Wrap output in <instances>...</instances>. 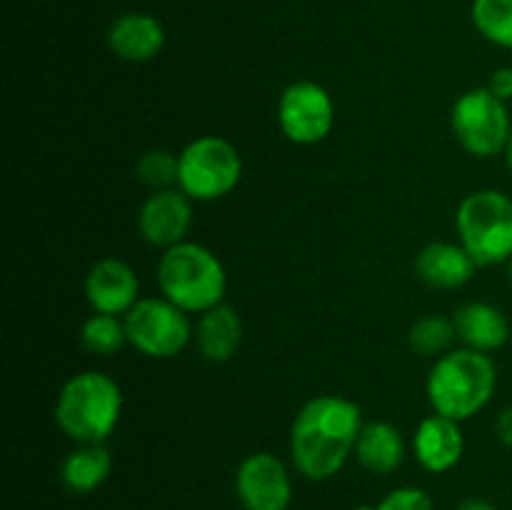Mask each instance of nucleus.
Segmentation results:
<instances>
[{
	"instance_id": "f257e3e1",
	"label": "nucleus",
	"mask_w": 512,
	"mask_h": 510,
	"mask_svg": "<svg viewBox=\"0 0 512 510\" xmlns=\"http://www.w3.org/2000/svg\"><path fill=\"white\" fill-rule=\"evenodd\" d=\"M363 430L358 403L343 395H315L290 428V455L308 480H328L343 470Z\"/></svg>"
},
{
	"instance_id": "f03ea898",
	"label": "nucleus",
	"mask_w": 512,
	"mask_h": 510,
	"mask_svg": "<svg viewBox=\"0 0 512 510\" xmlns=\"http://www.w3.org/2000/svg\"><path fill=\"white\" fill-rule=\"evenodd\" d=\"M498 388V368L488 353L470 348L448 350L435 360L428 375V400L445 418L465 423L493 400Z\"/></svg>"
},
{
	"instance_id": "7ed1b4c3",
	"label": "nucleus",
	"mask_w": 512,
	"mask_h": 510,
	"mask_svg": "<svg viewBox=\"0 0 512 510\" xmlns=\"http://www.w3.org/2000/svg\"><path fill=\"white\" fill-rule=\"evenodd\" d=\"M123 415V390L100 370L68 378L55 400V423L75 443H105Z\"/></svg>"
},
{
	"instance_id": "20e7f679",
	"label": "nucleus",
	"mask_w": 512,
	"mask_h": 510,
	"mask_svg": "<svg viewBox=\"0 0 512 510\" xmlns=\"http://www.w3.org/2000/svg\"><path fill=\"white\" fill-rule=\"evenodd\" d=\"M158 285L163 298L185 313L200 315L225 303L228 275L213 250L193 240H183L160 255Z\"/></svg>"
},
{
	"instance_id": "39448f33",
	"label": "nucleus",
	"mask_w": 512,
	"mask_h": 510,
	"mask_svg": "<svg viewBox=\"0 0 512 510\" xmlns=\"http://www.w3.org/2000/svg\"><path fill=\"white\" fill-rule=\"evenodd\" d=\"M460 245L480 268L510 263L512 258V198L500 190H475L465 195L455 213Z\"/></svg>"
},
{
	"instance_id": "423d86ee",
	"label": "nucleus",
	"mask_w": 512,
	"mask_h": 510,
	"mask_svg": "<svg viewBox=\"0 0 512 510\" xmlns=\"http://www.w3.org/2000/svg\"><path fill=\"white\" fill-rule=\"evenodd\" d=\"M243 158L230 140L200 135L180 150L178 188L198 203H213L238 188Z\"/></svg>"
},
{
	"instance_id": "0eeeda50",
	"label": "nucleus",
	"mask_w": 512,
	"mask_h": 510,
	"mask_svg": "<svg viewBox=\"0 0 512 510\" xmlns=\"http://www.w3.org/2000/svg\"><path fill=\"white\" fill-rule=\"evenodd\" d=\"M450 128L465 153L475 158H495L503 153L512 133L508 103L488 88L468 90L455 100Z\"/></svg>"
},
{
	"instance_id": "6e6552de",
	"label": "nucleus",
	"mask_w": 512,
	"mask_h": 510,
	"mask_svg": "<svg viewBox=\"0 0 512 510\" xmlns=\"http://www.w3.org/2000/svg\"><path fill=\"white\" fill-rule=\"evenodd\" d=\"M128 343L148 358H175L193 340L188 313L168 298H140L123 315Z\"/></svg>"
},
{
	"instance_id": "1a4fd4ad",
	"label": "nucleus",
	"mask_w": 512,
	"mask_h": 510,
	"mask_svg": "<svg viewBox=\"0 0 512 510\" xmlns=\"http://www.w3.org/2000/svg\"><path fill=\"white\" fill-rule=\"evenodd\" d=\"M278 125L295 145H318L335 125V103L328 90L313 80H298L283 90Z\"/></svg>"
},
{
	"instance_id": "9d476101",
	"label": "nucleus",
	"mask_w": 512,
	"mask_h": 510,
	"mask_svg": "<svg viewBox=\"0 0 512 510\" xmlns=\"http://www.w3.org/2000/svg\"><path fill=\"white\" fill-rule=\"evenodd\" d=\"M235 493L245 510H288L293 480L275 453L260 450L248 455L235 473Z\"/></svg>"
},
{
	"instance_id": "9b49d317",
	"label": "nucleus",
	"mask_w": 512,
	"mask_h": 510,
	"mask_svg": "<svg viewBox=\"0 0 512 510\" xmlns=\"http://www.w3.org/2000/svg\"><path fill=\"white\" fill-rule=\"evenodd\" d=\"M193 225V200L180 188L153 190L138 210V228L145 243L155 248H173L183 243Z\"/></svg>"
},
{
	"instance_id": "f8f14e48",
	"label": "nucleus",
	"mask_w": 512,
	"mask_h": 510,
	"mask_svg": "<svg viewBox=\"0 0 512 510\" xmlns=\"http://www.w3.org/2000/svg\"><path fill=\"white\" fill-rule=\"evenodd\" d=\"M85 298L93 313L123 318L140 300V283L135 270L120 258H100L85 278Z\"/></svg>"
},
{
	"instance_id": "ddd939ff",
	"label": "nucleus",
	"mask_w": 512,
	"mask_h": 510,
	"mask_svg": "<svg viewBox=\"0 0 512 510\" xmlns=\"http://www.w3.org/2000/svg\"><path fill=\"white\" fill-rule=\"evenodd\" d=\"M465 438L460 423L445 415H428L420 420L413 435V455L428 473H448L460 463Z\"/></svg>"
},
{
	"instance_id": "4468645a",
	"label": "nucleus",
	"mask_w": 512,
	"mask_h": 510,
	"mask_svg": "<svg viewBox=\"0 0 512 510\" xmlns=\"http://www.w3.org/2000/svg\"><path fill=\"white\" fill-rule=\"evenodd\" d=\"M480 265L475 263L473 255L460 243H430L415 258V275L430 288L455 290L463 288L473 280L475 270Z\"/></svg>"
},
{
	"instance_id": "2eb2a0df",
	"label": "nucleus",
	"mask_w": 512,
	"mask_h": 510,
	"mask_svg": "<svg viewBox=\"0 0 512 510\" xmlns=\"http://www.w3.org/2000/svg\"><path fill=\"white\" fill-rule=\"evenodd\" d=\"M165 45V28L155 15L125 13L108 30V48L128 63H148Z\"/></svg>"
},
{
	"instance_id": "dca6fc26",
	"label": "nucleus",
	"mask_w": 512,
	"mask_h": 510,
	"mask_svg": "<svg viewBox=\"0 0 512 510\" xmlns=\"http://www.w3.org/2000/svg\"><path fill=\"white\" fill-rule=\"evenodd\" d=\"M193 340L205 360L228 363L243 343V320H240L238 310L228 303H220L200 313L193 328Z\"/></svg>"
},
{
	"instance_id": "f3484780",
	"label": "nucleus",
	"mask_w": 512,
	"mask_h": 510,
	"mask_svg": "<svg viewBox=\"0 0 512 510\" xmlns=\"http://www.w3.org/2000/svg\"><path fill=\"white\" fill-rule=\"evenodd\" d=\"M455 333L463 348L480 350V353H493L503 348L510 338V323L503 310L493 303H465L453 315Z\"/></svg>"
},
{
	"instance_id": "a211bd4d",
	"label": "nucleus",
	"mask_w": 512,
	"mask_h": 510,
	"mask_svg": "<svg viewBox=\"0 0 512 510\" xmlns=\"http://www.w3.org/2000/svg\"><path fill=\"white\" fill-rule=\"evenodd\" d=\"M355 458L365 470L375 475H388L400 468L405 460V440L395 425L385 420L365 423L355 443Z\"/></svg>"
},
{
	"instance_id": "6ab92c4d",
	"label": "nucleus",
	"mask_w": 512,
	"mask_h": 510,
	"mask_svg": "<svg viewBox=\"0 0 512 510\" xmlns=\"http://www.w3.org/2000/svg\"><path fill=\"white\" fill-rule=\"evenodd\" d=\"M113 470V458L105 443H78L60 465V480L73 493L85 495L98 490Z\"/></svg>"
},
{
	"instance_id": "aec40b11",
	"label": "nucleus",
	"mask_w": 512,
	"mask_h": 510,
	"mask_svg": "<svg viewBox=\"0 0 512 510\" xmlns=\"http://www.w3.org/2000/svg\"><path fill=\"white\" fill-rule=\"evenodd\" d=\"M470 18L488 43L512 50V0H473Z\"/></svg>"
},
{
	"instance_id": "412c9836",
	"label": "nucleus",
	"mask_w": 512,
	"mask_h": 510,
	"mask_svg": "<svg viewBox=\"0 0 512 510\" xmlns=\"http://www.w3.org/2000/svg\"><path fill=\"white\" fill-rule=\"evenodd\" d=\"M80 343L93 355H115L125 343V320L120 315L93 313L80 328Z\"/></svg>"
},
{
	"instance_id": "4be33fe9",
	"label": "nucleus",
	"mask_w": 512,
	"mask_h": 510,
	"mask_svg": "<svg viewBox=\"0 0 512 510\" xmlns=\"http://www.w3.org/2000/svg\"><path fill=\"white\" fill-rule=\"evenodd\" d=\"M455 338L458 333H455L453 318H443V315H425L415 320L408 333L410 350L418 355H445Z\"/></svg>"
},
{
	"instance_id": "5701e85b",
	"label": "nucleus",
	"mask_w": 512,
	"mask_h": 510,
	"mask_svg": "<svg viewBox=\"0 0 512 510\" xmlns=\"http://www.w3.org/2000/svg\"><path fill=\"white\" fill-rule=\"evenodd\" d=\"M178 168H180V155L170 153L165 148L145 150L138 158L135 173H138L140 183H145L153 190L165 188H178Z\"/></svg>"
},
{
	"instance_id": "b1692460",
	"label": "nucleus",
	"mask_w": 512,
	"mask_h": 510,
	"mask_svg": "<svg viewBox=\"0 0 512 510\" xmlns=\"http://www.w3.org/2000/svg\"><path fill=\"white\" fill-rule=\"evenodd\" d=\"M378 510H433V500L420 488H398L380 500Z\"/></svg>"
},
{
	"instance_id": "393cba45",
	"label": "nucleus",
	"mask_w": 512,
	"mask_h": 510,
	"mask_svg": "<svg viewBox=\"0 0 512 510\" xmlns=\"http://www.w3.org/2000/svg\"><path fill=\"white\" fill-rule=\"evenodd\" d=\"M488 90L493 95H498L500 100H512V65L510 68H498L493 75H490Z\"/></svg>"
},
{
	"instance_id": "a878e982",
	"label": "nucleus",
	"mask_w": 512,
	"mask_h": 510,
	"mask_svg": "<svg viewBox=\"0 0 512 510\" xmlns=\"http://www.w3.org/2000/svg\"><path fill=\"white\" fill-rule=\"evenodd\" d=\"M495 433H498L500 443L512 448V405L498 415V420H495Z\"/></svg>"
},
{
	"instance_id": "bb28decb",
	"label": "nucleus",
	"mask_w": 512,
	"mask_h": 510,
	"mask_svg": "<svg viewBox=\"0 0 512 510\" xmlns=\"http://www.w3.org/2000/svg\"><path fill=\"white\" fill-rule=\"evenodd\" d=\"M458 510H498V508H495V505L490 503V500L468 498V500H463V503H460Z\"/></svg>"
},
{
	"instance_id": "cd10ccee",
	"label": "nucleus",
	"mask_w": 512,
	"mask_h": 510,
	"mask_svg": "<svg viewBox=\"0 0 512 510\" xmlns=\"http://www.w3.org/2000/svg\"><path fill=\"white\" fill-rule=\"evenodd\" d=\"M503 155H505V163H508V170L512 173V133H510V138H508V145H505Z\"/></svg>"
},
{
	"instance_id": "c85d7f7f",
	"label": "nucleus",
	"mask_w": 512,
	"mask_h": 510,
	"mask_svg": "<svg viewBox=\"0 0 512 510\" xmlns=\"http://www.w3.org/2000/svg\"><path fill=\"white\" fill-rule=\"evenodd\" d=\"M353 510H378V505H375V508L373 505H358V508H353Z\"/></svg>"
},
{
	"instance_id": "c756f323",
	"label": "nucleus",
	"mask_w": 512,
	"mask_h": 510,
	"mask_svg": "<svg viewBox=\"0 0 512 510\" xmlns=\"http://www.w3.org/2000/svg\"><path fill=\"white\" fill-rule=\"evenodd\" d=\"M508 273H510V283H512V258H510V263H508Z\"/></svg>"
}]
</instances>
